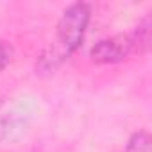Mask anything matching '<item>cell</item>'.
Returning a JSON list of instances; mask_svg holds the SVG:
<instances>
[{"mask_svg":"<svg viewBox=\"0 0 152 152\" xmlns=\"http://www.w3.org/2000/svg\"><path fill=\"white\" fill-rule=\"evenodd\" d=\"M90 16H91V11L88 4L77 2V4H72L70 7H66L57 23L56 45L50 50V56L43 57V63H47L48 66H56L59 61H63L64 57H68L70 54L77 50L84 39V32L88 29Z\"/></svg>","mask_w":152,"mask_h":152,"instance_id":"1","label":"cell"},{"mask_svg":"<svg viewBox=\"0 0 152 152\" xmlns=\"http://www.w3.org/2000/svg\"><path fill=\"white\" fill-rule=\"evenodd\" d=\"M132 52H136V45L131 34H118L113 38H106L99 41L91 50L90 57L99 64H113L127 59Z\"/></svg>","mask_w":152,"mask_h":152,"instance_id":"2","label":"cell"},{"mask_svg":"<svg viewBox=\"0 0 152 152\" xmlns=\"http://www.w3.org/2000/svg\"><path fill=\"white\" fill-rule=\"evenodd\" d=\"M125 152H152V140H150L148 132H145V131L136 132L129 140Z\"/></svg>","mask_w":152,"mask_h":152,"instance_id":"3","label":"cell"},{"mask_svg":"<svg viewBox=\"0 0 152 152\" xmlns=\"http://www.w3.org/2000/svg\"><path fill=\"white\" fill-rule=\"evenodd\" d=\"M11 57H13V47L7 41L0 39V73H2V70L9 64Z\"/></svg>","mask_w":152,"mask_h":152,"instance_id":"4","label":"cell"}]
</instances>
